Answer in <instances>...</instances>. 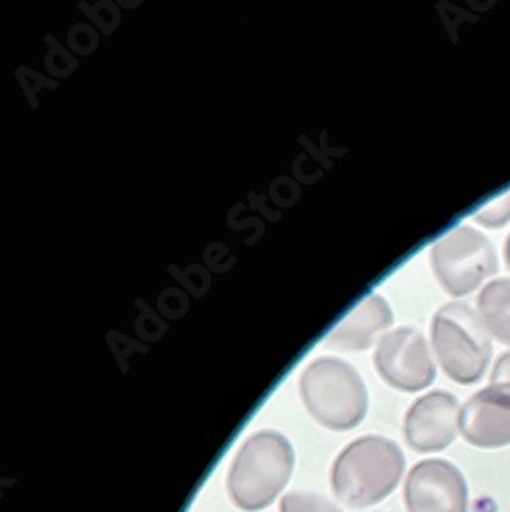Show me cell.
<instances>
[{
  "label": "cell",
  "mask_w": 510,
  "mask_h": 512,
  "mask_svg": "<svg viewBox=\"0 0 510 512\" xmlns=\"http://www.w3.org/2000/svg\"><path fill=\"white\" fill-rule=\"evenodd\" d=\"M279 512H343L334 502L312 492H289L279 502Z\"/></svg>",
  "instance_id": "7c38bea8"
},
{
  "label": "cell",
  "mask_w": 510,
  "mask_h": 512,
  "mask_svg": "<svg viewBox=\"0 0 510 512\" xmlns=\"http://www.w3.org/2000/svg\"><path fill=\"white\" fill-rule=\"evenodd\" d=\"M394 324V312L384 297L373 293L326 336V347L338 351H365L373 345L379 332H386Z\"/></svg>",
  "instance_id": "30bf717a"
},
{
  "label": "cell",
  "mask_w": 510,
  "mask_h": 512,
  "mask_svg": "<svg viewBox=\"0 0 510 512\" xmlns=\"http://www.w3.org/2000/svg\"><path fill=\"white\" fill-rule=\"evenodd\" d=\"M431 265L443 291L463 297L496 275L498 254L482 232L472 226H457L435 242Z\"/></svg>",
  "instance_id": "5b68a950"
},
{
  "label": "cell",
  "mask_w": 510,
  "mask_h": 512,
  "mask_svg": "<svg viewBox=\"0 0 510 512\" xmlns=\"http://www.w3.org/2000/svg\"><path fill=\"white\" fill-rule=\"evenodd\" d=\"M375 369L390 388L400 392L427 390L437 377L429 340L416 328L402 326L386 332L375 349Z\"/></svg>",
  "instance_id": "8992f818"
},
{
  "label": "cell",
  "mask_w": 510,
  "mask_h": 512,
  "mask_svg": "<svg viewBox=\"0 0 510 512\" xmlns=\"http://www.w3.org/2000/svg\"><path fill=\"white\" fill-rule=\"evenodd\" d=\"M293 467L295 453L285 435L277 431L254 433L232 461L228 494L240 510H265L289 484Z\"/></svg>",
  "instance_id": "7a4b0ae2"
},
{
  "label": "cell",
  "mask_w": 510,
  "mask_h": 512,
  "mask_svg": "<svg viewBox=\"0 0 510 512\" xmlns=\"http://www.w3.org/2000/svg\"><path fill=\"white\" fill-rule=\"evenodd\" d=\"M302 402L330 431H351L369 410V394L359 371L343 359L320 357L300 377Z\"/></svg>",
  "instance_id": "3957f363"
},
{
  "label": "cell",
  "mask_w": 510,
  "mask_h": 512,
  "mask_svg": "<svg viewBox=\"0 0 510 512\" xmlns=\"http://www.w3.org/2000/svg\"><path fill=\"white\" fill-rule=\"evenodd\" d=\"M459 400L443 390L418 398L404 416L406 443L418 453H437L459 435Z\"/></svg>",
  "instance_id": "ba28073f"
},
{
  "label": "cell",
  "mask_w": 510,
  "mask_h": 512,
  "mask_svg": "<svg viewBox=\"0 0 510 512\" xmlns=\"http://www.w3.org/2000/svg\"><path fill=\"white\" fill-rule=\"evenodd\" d=\"M459 435L478 449L510 445V386L490 383L467 400L459 416Z\"/></svg>",
  "instance_id": "9c48e42d"
},
{
  "label": "cell",
  "mask_w": 510,
  "mask_h": 512,
  "mask_svg": "<svg viewBox=\"0 0 510 512\" xmlns=\"http://www.w3.org/2000/svg\"><path fill=\"white\" fill-rule=\"evenodd\" d=\"M435 357L449 379L461 386L478 383L492 361V336L480 314L467 304H445L431 322Z\"/></svg>",
  "instance_id": "277c9868"
},
{
  "label": "cell",
  "mask_w": 510,
  "mask_h": 512,
  "mask_svg": "<svg viewBox=\"0 0 510 512\" xmlns=\"http://www.w3.org/2000/svg\"><path fill=\"white\" fill-rule=\"evenodd\" d=\"M404 502L408 512H470V488L451 461L424 459L410 469Z\"/></svg>",
  "instance_id": "52a82bcc"
},
{
  "label": "cell",
  "mask_w": 510,
  "mask_h": 512,
  "mask_svg": "<svg viewBox=\"0 0 510 512\" xmlns=\"http://www.w3.org/2000/svg\"><path fill=\"white\" fill-rule=\"evenodd\" d=\"M504 256H506V265L510 269V236L506 238V244H504Z\"/></svg>",
  "instance_id": "9a60e30c"
},
{
  "label": "cell",
  "mask_w": 510,
  "mask_h": 512,
  "mask_svg": "<svg viewBox=\"0 0 510 512\" xmlns=\"http://www.w3.org/2000/svg\"><path fill=\"white\" fill-rule=\"evenodd\" d=\"M490 381L502 383V386H510V351L504 353L502 357H498V361L494 363Z\"/></svg>",
  "instance_id": "5bb4252c"
},
{
  "label": "cell",
  "mask_w": 510,
  "mask_h": 512,
  "mask_svg": "<svg viewBox=\"0 0 510 512\" xmlns=\"http://www.w3.org/2000/svg\"><path fill=\"white\" fill-rule=\"evenodd\" d=\"M478 314L490 336L510 347V279L490 281L480 291Z\"/></svg>",
  "instance_id": "8fae6325"
},
{
  "label": "cell",
  "mask_w": 510,
  "mask_h": 512,
  "mask_svg": "<svg viewBox=\"0 0 510 512\" xmlns=\"http://www.w3.org/2000/svg\"><path fill=\"white\" fill-rule=\"evenodd\" d=\"M404 467L406 457L392 439L361 437L334 459L330 486L340 502L367 508L386 500L398 488Z\"/></svg>",
  "instance_id": "6da1fadb"
},
{
  "label": "cell",
  "mask_w": 510,
  "mask_h": 512,
  "mask_svg": "<svg viewBox=\"0 0 510 512\" xmlns=\"http://www.w3.org/2000/svg\"><path fill=\"white\" fill-rule=\"evenodd\" d=\"M474 220L480 226L490 230H498L510 224V189L500 197H496L494 201H490L484 209H480L474 216Z\"/></svg>",
  "instance_id": "4fadbf2b"
}]
</instances>
